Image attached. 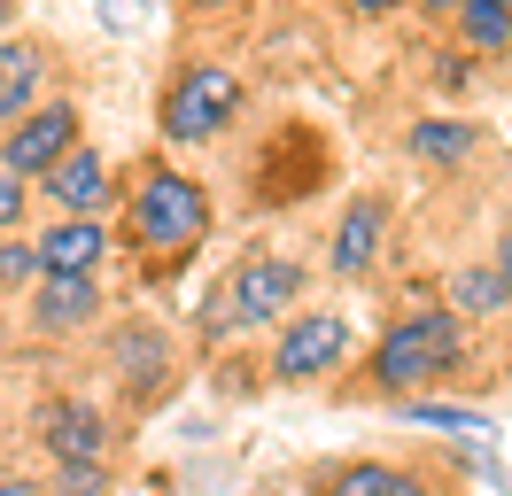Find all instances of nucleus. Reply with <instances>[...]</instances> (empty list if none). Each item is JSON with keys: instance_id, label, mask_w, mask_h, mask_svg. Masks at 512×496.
Segmentation results:
<instances>
[{"instance_id": "f03ea898", "label": "nucleus", "mask_w": 512, "mask_h": 496, "mask_svg": "<svg viewBox=\"0 0 512 496\" xmlns=\"http://www.w3.org/2000/svg\"><path fill=\"white\" fill-rule=\"evenodd\" d=\"M202 233H210V194H202L187 171L156 163L148 179L132 186V241H140V248H156V256H187Z\"/></svg>"}, {"instance_id": "0eeeda50", "label": "nucleus", "mask_w": 512, "mask_h": 496, "mask_svg": "<svg viewBox=\"0 0 512 496\" xmlns=\"http://www.w3.org/2000/svg\"><path fill=\"white\" fill-rule=\"evenodd\" d=\"M39 442H47V458L55 465H101L109 458V427H101V411L94 403H39Z\"/></svg>"}, {"instance_id": "f8f14e48", "label": "nucleus", "mask_w": 512, "mask_h": 496, "mask_svg": "<svg viewBox=\"0 0 512 496\" xmlns=\"http://www.w3.org/2000/svg\"><path fill=\"white\" fill-rule=\"evenodd\" d=\"M39 78H47V55H39L32 39H8L0 31V132L39 109Z\"/></svg>"}, {"instance_id": "dca6fc26", "label": "nucleus", "mask_w": 512, "mask_h": 496, "mask_svg": "<svg viewBox=\"0 0 512 496\" xmlns=\"http://www.w3.org/2000/svg\"><path fill=\"white\" fill-rule=\"evenodd\" d=\"M512 303V279L497 272V264H481V272H458V287H450V310L458 318H489V310Z\"/></svg>"}, {"instance_id": "b1692460", "label": "nucleus", "mask_w": 512, "mask_h": 496, "mask_svg": "<svg viewBox=\"0 0 512 496\" xmlns=\"http://www.w3.org/2000/svg\"><path fill=\"white\" fill-rule=\"evenodd\" d=\"M419 8H435V16H458V0H419Z\"/></svg>"}, {"instance_id": "9d476101", "label": "nucleus", "mask_w": 512, "mask_h": 496, "mask_svg": "<svg viewBox=\"0 0 512 496\" xmlns=\"http://www.w3.org/2000/svg\"><path fill=\"white\" fill-rule=\"evenodd\" d=\"M381 233H388V210L373 202V194H357L350 210H342V225H334V272L342 279H365L373 264H381Z\"/></svg>"}, {"instance_id": "4468645a", "label": "nucleus", "mask_w": 512, "mask_h": 496, "mask_svg": "<svg viewBox=\"0 0 512 496\" xmlns=\"http://www.w3.org/2000/svg\"><path fill=\"white\" fill-rule=\"evenodd\" d=\"M458 31L474 55H505L512 47V0H458Z\"/></svg>"}, {"instance_id": "aec40b11", "label": "nucleus", "mask_w": 512, "mask_h": 496, "mask_svg": "<svg viewBox=\"0 0 512 496\" xmlns=\"http://www.w3.org/2000/svg\"><path fill=\"white\" fill-rule=\"evenodd\" d=\"M24 202H32V186L0 171V233H16V217H24Z\"/></svg>"}, {"instance_id": "6ab92c4d", "label": "nucleus", "mask_w": 512, "mask_h": 496, "mask_svg": "<svg viewBox=\"0 0 512 496\" xmlns=\"http://www.w3.org/2000/svg\"><path fill=\"white\" fill-rule=\"evenodd\" d=\"M24 279H39V248L32 241H0V295L24 287Z\"/></svg>"}, {"instance_id": "f3484780", "label": "nucleus", "mask_w": 512, "mask_h": 496, "mask_svg": "<svg viewBox=\"0 0 512 496\" xmlns=\"http://www.w3.org/2000/svg\"><path fill=\"white\" fill-rule=\"evenodd\" d=\"M109 357H117V372H125V388H132V380H156L171 349H163V334H156V326H125V334L109 341Z\"/></svg>"}, {"instance_id": "5701e85b", "label": "nucleus", "mask_w": 512, "mask_h": 496, "mask_svg": "<svg viewBox=\"0 0 512 496\" xmlns=\"http://www.w3.org/2000/svg\"><path fill=\"white\" fill-rule=\"evenodd\" d=\"M497 272H505V279H512V233H505V248H497Z\"/></svg>"}, {"instance_id": "f257e3e1", "label": "nucleus", "mask_w": 512, "mask_h": 496, "mask_svg": "<svg viewBox=\"0 0 512 496\" xmlns=\"http://www.w3.org/2000/svg\"><path fill=\"white\" fill-rule=\"evenodd\" d=\"M458 349H466L458 310H412V318H396L381 334L373 380H381V396H412V388H427V380H443L458 365Z\"/></svg>"}, {"instance_id": "6e6552de", "label": "nucleus", "mask_w": 512, "mask_h": 496, "mask_svg": "<svg viewBox=\"0 0 512 496\" xmlns=\"http://www.w3.org/2000/svg\"><path fill=\"white\" fill-rule=\"evenodd\" d=\"M47 202H55L63 217H101V202H109V163L78 140V148L47 171Z\"/></svg>"}, {"instance_id": "393cba45", "label": "nucleus", "mask_w": 512, "mask_h": 496, "mask_svg": "<svg viewBox=\"0 0 512 496\" xmlns=\"http://www.w3.org/2000/svg\"><path fill=\"white\" fill-rule=\"evenodd\" d=\"M8 16H16V0H0V31H8Z\"/></svg>"}, {"instance_id": "20e7f679", "label": "nucleus", "mask_w": 512, "mask_h": 496, "mask_svg": "<svg viewBox=\"0 0 512 496\" xmlns=\"http://www.w3.org/2000/svg\"><path fill=\"white\" fill-rule=\"evenodd\" d=\"M295 295H303V264H288V256H241L210 310L233 318V326H280L295 310Z\"/></svg>"}, {"instance_id": "39448f33", "label": "nucleus", "mask_w": 512, "mask_h": 496, "mask_svg": "<svg viewBox=\"0 0 512 496\" xmlns=\"http://www.w3.org/2000/svg\"><path fill=\"white\" fill-rule=\"evenodd\" d=\"M78 124H86V117H78L70 101L32 109L24 124H8V140H0V171H8V179H47V171L78 148Z\"/></svg>"}, {"instance_id": "a878e982", "label": "nucleus", "mask_w": 512, "mask_h": 496, "mask_svg": "<svg viewBox=\"0 0 512 496\" xmlns=\"http://www.w3.org/2000/svg\"><path fill=\"white\" fill-rule=\"evenodd\" d=\"M194 8H225V0H194Z\"/></svg>"}, {"instance_id": "7ed1b4c3", "label": "nucleus", "mask_w": 512, "mask_h": 496, "mask_svg": "<svg viewBox=\"0 0 512 496\" xmlns=\"http://www.w3.org/2000/svg\"><path fill=\"white\" fill-rule=\"evenodd\" d=\"M233 117H241V78L225 62H187L171 78V93H163V140H179V148L225 132Z\"/></svg>"}, {"instance_id": "9b49d317", "label": "nucleus", "mask_w": 512, "mask_h": 496, "mask_svg": "<svg viewBox=\"0 0 512 496\" xmlns=\"http://www.w3.org/2000/svg\"><path fill=\"white\" fill-rule=\"evenodd\" d=\"M101 310V287L78 272H39V295H32V318L39 334H70V326H94Z\"/></svg>"}, {"instance_id": "1a4fd4ad", "label": "nucleus", "mask_w": 512, "mask_h": 496, "mask_svg": "<svg viewBox=\"0 0 512 496\" xmlns=\"http://www.w3.org/2000/svg\"><path fill=\"white\" fill-rule=\"evenodd\" d=\"M32 248H39V272H78V279H94L101 256H109V233H101V217H63V225H47Z\"/></svg>"}, {"instance_id": "412c9836", "label": "nucleus", "mask_w": 512, "mask_h": 496, "mask_svg": "<svg viewBox=\"0 0 512 496\" xmlns=\"http://www.w3.org/2000/svg\"><path fill=\"white\" fill-rule=\"evenodd\" d=\"M0 496H39L32 481H16V473H8V481H0Z\"/></svg>"}, {"instance_id": "423d86ee", "label": "nucleus", "mask_w": 512, "mask_h": 496, "mask_svg": "<svg viewBox=\"0 0 512 496\" xmlns=\"http://www.w3.org/2000/svg\"><path fill=\"white\" fill-rule=\"evenodd\" d=\"M350 357V318L342 310H295L272 349V380H319Z\"/></svg>"}, {"instance_id": "2eb2a0df", "label": "nucleus", "mask_w": 512, "mask_h": 496, "mask_svg": "<svg viewBox=\"0 0 512 496\" xmlns=\"http://www.w3.org/2000/svg\"><path fill=\"white\" fill-rule=\"evenodd\" d=\"M412 155L419 163H466V155H474V124L466 117H419L412 124Z\"/></svg>"}, {"instance_id": "ddd939ff", "label": "nucleus", "mask_w": 512, "mask_h": 496, "mask_svg": "<svg viewBox=\"0 0 512 496\" xmlns=\"http://www.w3.org/2000/svg\"><path fill=\"white\" fill-rule=\"evenodd\" d=\"M326 496H427V481H419V473H404V465L357 458V465H342V473L326 481Z\"/></svg>"}, {"instance_id": "a211bd4d", "label": "nucleus", "mask_w": 512, "mask_h": 496, "mask_svg": "<svg viewBox=\"0 0 512 496\" xmlns=\"http://www.w3.org/2000/svg\"><path fill=\"white\" fill-rule=\"evenodd\" d=\"M419 427H443V434H489V419L481 411H458V403H404Z\"/></svg>"}, {"instance_id": "4be33fe9", "label": "nucleus", "mask_w": 512, "mask_h": 496, "mask_svg": "<svg viewBox=\"0 0 512 496\" xmlns=\"http://www.w3.org/2000/svg\"><path fill=\"white\" fill-rule=\"evenodd\" d=\"M357 16H381V8H396V0H350Z\"/></svg>"}]
</instances>
